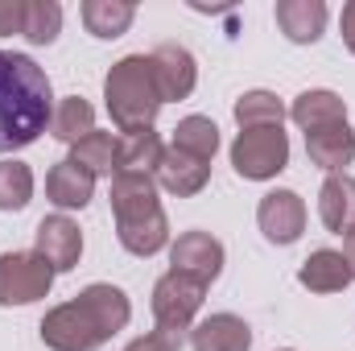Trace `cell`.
I'll list each match as a JSON object with an SVG mask.
<instances>
[{
	"instance_id": "cell-32",
	"label": "cell",
	"mask_w": 355,
	"mask_h": 351,
	"mask_svg": "<svg viewBox=\"0 0 355 351\" xmlns=\"http://www.w3.org/2000/svg\"><path fill=\"white\" fill-rule=\"evenodd\" d=\"M285 351H293V348H285Z\"/></svg>"
},
{
	"instance_id": "cell-16",
	"label": "cell",
	"mask_w": 355,
	"mask_h": 351,
	"mask_svg": "<svg viewBox=\"0 0 355 351\" xmlns=\"http://www.w3.org/2000/svg\"><path fill=\"white\" fill-rule=\"evenodd\" d=\"M190 348L194 351H248L252 348V331L236 314H211V318H202L190 331Z\"/></svg>"
},
{
	"instance_id": "cell-25",
	"label": "cell",
	"mask_w": 355,
	"mask_h": 351,
	"mask_svg": "<svg viewBox=\"0 0 355 351\" xmlns=\"http://www.w3.org/2000/svg\"><path fill=\"white\" fill-rule=\"evenodd\" d=\"M71 162L75 166H83L91 178H112L116 174V137L112 132H87L79 145H71Z\"/></svg>"
},
{
	"instance_id": "cell-4",
	"label": "cell",
	"mask_w": 355,
	"mask_h": 351,
	"mask_svg": "<svg viewBox=\"0 0 355 351\" xmlns=\"http://www.w3.org/2000/svg\"><path fill=\"white\" fill-rule=\"evenodd\" d=\"M103 99H107V116L116 120L120 132L153 128V120L162 112V91L153 79L149 54H124L103 79Z\"/></svg>"
},
{
	"instance_id": "cell-12",
	"label": "cell",
	"mask_w": 355,
	"mask_h": 351,
	"mask_svg": "<svg viewBox=\"0 0 355 351\" xmlns=\"http://www.w3.org/2000/svg\"><path fill=\"white\" fill-rule=\"evenodd\" d=\"M306 153H310V162H314L318 170H327V174H343V166H352L355 162L352 124L339 120V124H327V128L306 132Z\"/></svg>"
},
{
	"instance_id": "cell-2",
	"label": "cell",
	"mask_w": 355,
	"mask_h": 351,
	"mask_svg": "<svg viewBox=\"0 0 355 351\" xmlns=\"http://www.w3.org/2000/svg\"><path fill=\"white\" fill-rule=\"evenodd\" d=\"M54 120V91L29 54L0 50V153L33 145Z\"/></svg>"
},
{
	"instance_id": "cell-1",
	"label": "cell",
	"mask_w": 355,
	"mask_h": 351,
	"mask_svg": "<svg viewBox=\"0 0 355 351\" xmlns=\"http://www.w3.org/2000/svg\"><path fill=\"white\" fill-rule=\"evenodd\" d=\"M128 318H132L128 293L107 281H95L42 318V343L50 351H95L116 331H124Z\"/></svg>"
},
{
	"instance_id": "cell-7",
	"label": "cell",
	"mask_w": 355,
	"mask_h": 351,
	"mask_svg": "<svg viewBox=\"0 0 355 351\" xmlns=\"http://www.w3.org/2000/svg\"><path fill=\"white\" fill-rule=\"evenodd\" d=\"M54 285V268L37 252H4L0 257V306L42 302Z\"/></svg>"
},
{
	"instance_id": "cell-23",
	"label": "cell",
	"mask_w": 355,
	"mask_h": 351,
	"mask_svg": "<svg viewBox=\"0 0 355 351\" xmlns=\"http://www.w3.org/2000/svg\"><path fill=\"white\" fill-rule=\"evenodd\" d=\"M174 149H182V153H190V157H198V162L211 166V157L219 153V128H215V120H207V116H186V120H178Z\"/></svg>"
},
{
	"instance_id": "cell-5",
	"label": "cell",
	"mask_w": 355,
	"mask_h": 351,
	"mask_svg": "<svg viewBox=\"0 0 355 351\" xmlns=\"http://www.w3.org/2000/svg\"><path fill=\"white\" fill-rule=\"evenodd\" d=\"M202 298H207V285L182 277L174 268L153 285V323L170 343L182 348V335L194 331V314L202 310Z\"/></svg>"
},
{
	"instance_id": "cell-28",
	"label": "cell",
	"mask_w": 355,
	"mask_h": 351,
	"mask_svg": "<svg viewBox=\"0 0 355 351\" xmlns=\"http://www.w3.org/2000/svg\"><path fill=\"white\" fill-rule=\"evenodd\" d=\"M25 33V0H0V37Z\"/></svg>"
},
{
	"instance_id": "cell-17",
	"label": "cell",
	"mask_w": 355,
	"mask_h": 351,
	"mask_svg": "<svg viewBox=\"0 0 355 351\" xmlns=\"http://www.w3.org/2000/svg\"><path fill=\"white\" fill-rule=\"evenodd\" d=\"M318 215L327 232L347 236L355 228V178L352 174H331L318 190Z\"/></svg>"
},
{
	"instance_id": "cell-20",
	"label": "cell",
	"mask_w": 355,
	"mask_h": 351,
	"mask_svg": "<svg viewBox=\"0 0 355 351\" xmlns=\"http://www.w3.org/2000/svg\"><path fill=\"white\" fill-rule=\"evenodd\" d=\"M162 153H166V145H162V137H157L153 128H145V132H124V137L116 141V174H157Z\"/></svg>"
},
{
	"instance_id": "cell-27",
	"label": "cell",
	"mask_w": 355,
	"mask_h": 351,
	"mask_svg": "<svg viewBox=\"0 0 355 351\" xmlns=\"http://www.w3.org/2000/svg\"><path fill=\"white\" fill-rule=\"evenodd\" d=\"M33 198V170L17 157L0 162V211H25Z\"/></svg>"
},
{
	"instance_id": "cell-31",
	"label": "cell",
	"mask_w": 355,
	"mask_h": 351,
	"mask_svg": "<svg viewBox=\"0 0 355 351\" xmlns=\"http://www.w3.org/2000/svg\"><path fill=\"white\" fill-rule=\"evenodd\" d=\"M343 261L352 264V277H355V228L343 236Z\"/></svg>"
},
{
	"instance_id": "cell-26",
	"label": "cell",
	"mask_w": 355,
	"mask_h": 351,
	"mask_svg": "<svg viewBox=\"0 0 355 351\" xmlns=\"http://www.w3.org/2000/svg\"><path fill=\"white\" fill-rule=\"evenodd\" d=\"M58 33H62V4H54V0H25V42H33V46H50V42H58Z\"/></svg>"
},
{
	"instance_id": "cell-13",
	"label": "cell",
	"mask_w": 355,
	"mask_h": 351,
	"mask_svg": "<svg viewBox=\"0 0 355 351\" xmlns=\"http://www.w3.org/2000/svg\"><path fill=\"white\" fill-rule=\"evenodd\" d=\"M207 182H211V166H207V162L182 153L174 145L162 153V162H157V186H162V190H170L178 198H194Z\"/></svg>"
},
{
	"instance_id": "cell-24",
	"label": "cell",
	"mask_w": 355,
	"mask_h": 351,
	"mask_svg": "<svg viewBox=\"0 0 355 351\" xmlns=\"http://www.w3.org/2000/svg\"><path fill=\"white\" fill-rule=\"evenodd\" d=\"M285 103L272 91H244L236 99V120L240 128H281L285 124Z\"/></svg>"
},
{
	"instance_id": "cell-11",
	"label": "cell",
	"mask_w": 355,
	"mask_h": 351,
	"mask_svg": "<svg viewBox=\"0 0 355 351\" xmlns=\"http://www.w3.org/2000/svg\"><path fill=\"white\" fill-rule=\"evenodd\" d=\"M153 79H157V91H162V103H174V99H186L194 83H198V67H194V54L178 42H162L153 54Z\"/></svg>"
},
{
	"instance_id": "cell-19",
	"label": "cell",
	"mask_w": 355,
	"mask_h": 351,
	"mask_svg": "<svg viewBox=\"0 0 355 351\" xmlns=\"http://www.w3.org/2000/svg\"><path fill=\"white\" fill-rule=\"evenodd\" d=\"M289 120L297 128H306V132L327 128V124H339V120H347V99L335 95V91H302L289 103Z\"/></svg>"
},
{
	"instance_id": "cell-6",
	"label": "cell",
	"mask_w": 355,
	"mask_h": 351,
	"mask_svg": "<svg viewBox=\"0 0 355 351\" xmlns=\"http://www.w3.org/2000/svg\"><path fill=\"white\" fill-rule=\"evenodd\" d=\"M232 166L248 182H268L289 166V137L285 128H240L232 141Z\"/></svg>"
},
{
	"instance_id": "cell-3",
	"label": "cell",
	"mask_w": 355,
	"mask_h": 351,
	"mask_svg": "<svg viewBox=\"0 0 355 351\" xmlns=\"http://www.w3.org/2000/svg\"><path fill=\"white\" fill-rule=\"evenodd\" d=\"M112 215H116V236L132 257H153L170 244V219L162 211L153 174L112 178Z\"/></svg>"
},
{
	"instance_id": "cell-14",
	"label": "cell",
	"mask_w": 355,
	"mask_h": 351,
	"mask_svg": "<svg viewBox=\"0 0 355 351\" xmlns=\"http://www.w3.org/2000/svg\"><path fill=\"white\" fill-rule=\"evenodd\" d=\"M46 198H50L58 211H83L91 198H95V178L67 157V162H58V166L46 174Z\"/></svg>"
},
{
	"instance_id": "cell-30",
	"label": "cell",
	"mask_w": 355,
	"mask_h": 351,
	"mask_svg": "<svg viewBox=\"0 0 355 351\" xmlns=\"http://www.w3.org/2000/svg\"><path fill=\"white\" fill-rule=\"evenodd\" d=\"M343 42H347V50L355 54V0L343 4Z\"/></svg>"
},
{
	"instance_id": "cell-9",
	"label": "cell",
	"mask_w": 355,
	"mask_h": 351,
	"mask_svg": "<svg viewBox=\"0 0 355 351\" xmlns=\"http://www.w3.org/2000/svg\"><path fill=\"white\" fill-rule=\"evenodd\" d=\"M257 223L268 244H293L306 232V203L297 190H268L257 207Z\"/></svg>"
},
{
	"instance_id": "cell-10",
	"label": "cell",
	"mask_w": 355,
	"mask_h": 351,
	"mask_svg": "<svg viewBox=\"0 0 355 351\" xmlns=\"http://www.w3.org/2000/svg\"><path fill=\"white\" fill-rule=\"evenodd\" d=\"M33 252L50 264L54 273H71L83 257V232L71 215H46L37 223V244Z\"/></svg>"
},
{
	"instance_id": "cell-29",
	"label": "cell",
	"mask_w": 355,
	"mask_h": 351,
	"mask_svg": "<svg viewBox=\"0 0 355 351\" xmlns=\"http://www.w3.org/2000/svg\"><path fill=\"white\" fill-rule=\"evenodd\" d=\"M124 351H178V343H170L162 331H149V335H141V339H132Z\"/></svg>"
},
{
	"instance_id": "cell-8",
	"label": "cell",
	"mask_w": 355,
	"mask_h": 351,
	"mask_svg": "<svg viewBox=\"0 0 355 351\" xmlns=\"http://www.w3.org/2000/svg\"><path fill=\"white\" fill-rule=\"evenodd\" d=\"M170 264L182 277H190L198 285H211L223 273V244L211 232H182L174 240V248H170Z\"/></svg>"
},
{
	"instance_id": "cell-22",
	"label": "cell",
	"mask_w": 355,
	"mask_h": 351,
	"mask_svg": "<svg viewBox=\"0 0 355 351\" xmlns=\"http://www.w3.org/2000/svg\"><path fill=\"white\" fill-rule=\"evenodd\" d=\"M50 132L67 145H79L87 132H95V108H91L83 95H67L58 108H54V120H50Z\"/></svg>"
},
{
	"instance_id": "cell-18",
	"label": "cell",
	"mask_w": 355,
	"mask_h": 351,
	"mask_svg": "<svg viewBox=\"0 0 355 351\" xmlns=\"http://www.w3.org/2000/svg\"><path fill=\"white\" fill-rule=\"evenodd\" d=\"M297 281L310 289V293H339V289H347L355 277H352V264L343 261V252H335V248H318V252H310L302 268H297Z\"/></svg>"
},
{
	"instance_id": "cell-21",
	"label": "cell",
	"mask_w": 355,
	"mask_h": 351,
	"mask_svg": "<svg viewBox=\"0 0 355 351\" xmlns=\"http://www.w3.org/2000/svg\"><path fill=\"white\" fill-rule=\"evenodd\" d=\"M79 12H83V25H87L91 37L112 42V37L128 33V25L137 17V4H128V0H83Z\"/></svg>"
},
{
	"instance_id": "cell-15",
	"label": "cell",
	"mask_w": 355,
	"mask_h": 351,
	"mask_svg": "<svg viewBox=\"0 0 355 351\" xmlns=\"http://www.w3.org/2000/svg\"><path fill=\"white\" fill-rule=\"evenodd\" d=\"M277 25L293 46H310L327 29V4L322 0H277Z\"/></svg>"
}]
</instances>
